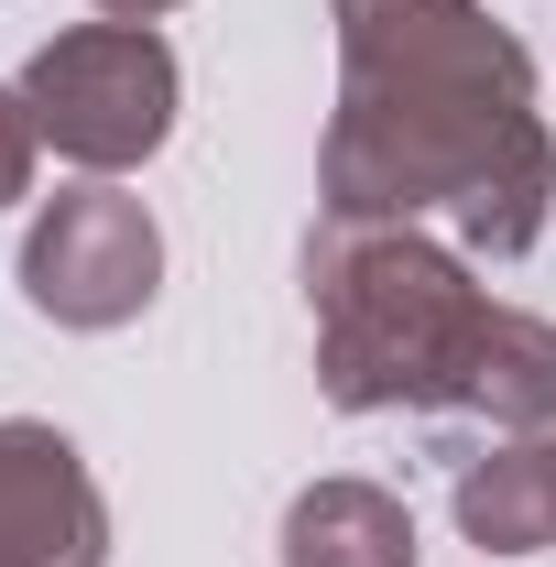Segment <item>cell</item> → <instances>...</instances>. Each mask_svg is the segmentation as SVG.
<instances>
[{
  "label": "cell",
  "instance_id": "cell-1",
  "mask_svg": "<svg viewBox=\"0 0 556 567\" xmlns=\"http://www.w3.org/2000/svg\"><path fill=\"white\" fill-rule=\"evenodd\" d=\"M339 110L317 142V218H447L459 251H535L556 208V132L535 55L491 0H328Z\"/></svg>",
  "mask_w": 556,
  "mask_h": 567
},
{
  "label": "cell",
  "instance_id": "cell-2",
  "mask_svg": "<svg viewBox=\"0 0 556 567\" xmlns=\"http://www.w3.org/2000/svg\"><path fill=\"white\" fill-rule=\"evenodd\" d=\"M317 306V393L339 415H481L491 436L556 425V328L502 306L470 251L393 218L306 229Z\"/></svg>",
  "mask_w": 556,
  "mask_h": 567
},
{
  "label": "cell",
  "instance_id": "cell-3",
  "mask_svg": "<svg viewBox=\"0 0 556 567\" xmlns=\"http://www.w3.org/2000/svg\"><path fill=\"white\" fill-rule=\"evenodd\" d=\"M175 99H186V76H175V44L153 22H76L55 44H33V66H22L33 132L87 175L153 164L175 142Z\"/></svg>",
  "mask_w": 556,
  "mask_h": 567
},
{
  "label": "cell",
  "instance_id": "cell-4",
  "mask_svg": "<svg viewBox=\"0 0 556 567\" xmlns=\"http://www.w3.org/2000/svg\"><path fill=\"white\" fill-rule=\"evenodd\" d=\"M22 295H33V317H55L76 339L132 328L164 295V229H153V208L121 197L110 175L44 197V218L22 229Z\"/></svg>",
  "mask_w": 556,
  "mask_h": 567
},
{
  "label": "cell",
  "instance_id": "cell-5",
  "mask_svg": "<svg viewBox=\"0 0 556 567\" xmlns=\"http://www.w3.org/2000/svg\"><path fill=\"white\" fill-rule=\"evenodd\" d=\"M0 567H110V502L44 415H0Z\"/></svg>",
  "mask_w": 556,
  "mask_h": 567
},
{
  "label": "cell",
  "instance_id": "cell-6",
  "mask_svg": "<svg viewBox=\"0 0 556 567\" xmlns=\"http://www.w3.org/2000/svg\"><path fill=\"white\" fill-rule=\"evenodd\" d=\"M284 567H415V513L382 481H306L284 502Z\"/></svg>",
  "mask_w": 556,
  "mask_h": 567
},
{
  "label": "cell",
  "instance_id": "cell-7",
  "mask_svg": "<svg viewBox=\"0 0 556 567\" xmlns=\"http://www.w3.org/2000/svg\"><path fill=\"white\" fill-rule=\"evenodd\" d=\"M459 535L491 557H546L556 546V436H502L459 470Z\"/></svg>",
  "mask_w": 556,
  "mask_h": 567
},
{
  "label": "cell",
  "instance_id": "cell-8",
  "mask_svg": "<svg viewBox=\"0 0 556 567\" xmlns=\"http://www.w3.org/2000/svg\"><path fill=\"white\" fill-rule=\"evenodd\" d=\"M33 110H22V87H0V208H11V197H22V186H33Z\"/></svg>",
  "mask_w": 556,
  "mask_h": 567
},
{
  "label": "cell",
  "instance_id": "cell-9",
  "mask_svg": "<svg viewBox=\"0 0 556 567\" xmlns=\"http://www.w3.org/2000/svg\"><path fill=\"white\" fill-rule=\"evenodd\" d=\"M99 11H110V22H164L175 0H99Z\"/></svg>",
  "mask_w": 556,
  "mask_h": 567
}]
</instances>
